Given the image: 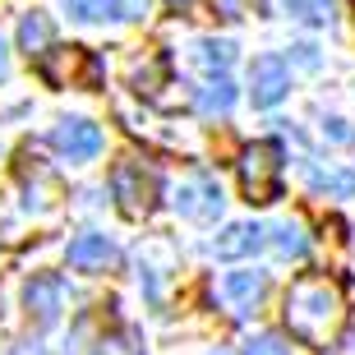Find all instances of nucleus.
<instances>
[{"instance_id": "1", "label": "nucleus", "mask_w": 355, "mask_h": 355, "mask_svg": "<svg viewBox=\"0 0 355 355\" xmlns=\"http://www.w3.org/2000/svg\"><path fill=\"white\" fill-rule=\"evenodd\" d=\"M282 318H286V332L300 346L328 351L346 332V295L328 272H304L291 282L286 300H282Z\"/></svg>"}, {"instance_id": "2", "label": "nucleus", "mask_w": 355, "mask_h": 355, "mask_svg": "<svg viewBox=\"0 0 355 355\" xmlns=\"http://www.w3.org/2000/svg\"><path fill=\"white\" fill-rule=\"evenodd\" d=\"M286 153L277 139H254L236 162V175H240V194L250 198V203H277L282 198V166H286Z\"/></svg>"}, {"instance_id": "3", "label": "nucleus", "mask_w": 355, "mask_h": 355, "mask_svg": "<svg viewBox=\"0 0 355 355\" xmlns=\"http://www.w3.org/2000/svg\"><path fill=\"white\" fill-rule=\"evenodd\" d=\"M111 194H116L125 217H134V222L153 217V208H157V198H162V175L139 157H120L111 166Z\"/></svg>"}, {"instance_id": "4", "label": "nucleus", "mask_w": 355, "mask_h": 355, "mask_svg": "<svg viewBox=\"0 0 355 355\" xmlns=\"http://www.w3.org/2000/svg\"><path fill=\"white\" fill-rule=\"evenodd\" d=\"M37 74L51 88H97L102 83V60L88 46H51L37 55Z\"/></svg>"}, {"instance_id": "5", "label": "nucleus", "mask_w": 355, "mask_h": 355, "mask_svg": "<svg viewBox=\"0 0 355 355\" xmlns=\"http://www.w3.org/2000/svg\"><path fill=\"white\" fill-rule=\"evenodd\" d=\"M291 92V69L282 55H259L250 69V97L254 106H277Z\"/></svg>"}, {"instance_id": "6", "label": "nucleus", "mask_w": 355, "mask_h": 355, "mask_svg": "<svg viewBox=\"0 0 355 355\" xmlns=\"http://www.w3.org/2000/svg\"><path fill=\"white\" fill-rule=\"evenodd\" d=\"M222 300L236 318L259 314V304L268 300V272H226L222 277Z\"/></svg>"}, {"instance_id": "7", "label": "nucleus", "mask_w": 355, "mask_h": 355, "mask_svg": "<svg viewBox=\"0 0 355 355\" xmlns=\"http://www.w3.org/2000/svg\"><path fill=\"white\" fill-rule=\"evenodd\" d=\"M222 189H217V180H208V175H194V180H184L180 189H175V208H180V217H189V222H212L217 212H222Z\"/></svg>"}, {"instance_id": "8", "label": "nucleus", "mask_w": 355, "mask_h": 355, "mask_svg": "<svg viewBox=\"0 0 355 355\" xmlns=\"http://www.w3.org/2000/svg\"><path fill=\"white\" fill-rule=\"evenodd\" d=\"M51 144L60 148V157L69 162H92L102 153V130L92 125V120H60L51 134Z\"/></svg>"}, {"instance_id": "9", "label": "nucleus", "mask_w": 355, "mask_h": 355, "mask_svg": "<svg viewBox=\"0 0 355 355\" xmlns=\"http://www.w3.org/2000/svg\"><path fill=\"white\" fill-rule=\"evenodd\" d=\"M24 304H28V318H37V328H51L60 318V277H33L24 291Z\"/></svg>"}, {"instance_id": "10", "label": "nucleus", "mask_w": 355, "mask_h": 355, "mask_svg": "<svg viewBox=\"0 0 355 355\" xmlns=\"http://www.w3.org/2000/svg\"><path fill=\"white\" fill-rule=\"evenodd\" d=\"M111 263H116V245L106 236H97V231H88V236H79L69 245V268H79V272H102Z\"/></svg>"}, {"instance_id": "11", "label": "nucleus", "mask_w": 355, "mask_h": 355, "mask_svg": "<svg viewBox=\"0 0 355 355\" xmlns=\"http://www.w3.org/2000/svg\"><path fill=\"white\" fill-rule=\"evenodd\" d=\"M259 250H263V226H254V222L226 226L222 236H217V245H212L217 259H250V254H259Z\"/></svg>"}, {"instance_id": "12", "label": "nucleus", "mask_w": 355, "mask_h": 355, "mask_svg": "<svg viewBox=\"0 0 355 355\" xmlns=\"http://www.w3.org/2000/svg\"><path fill=\"white\" fill-rule=\"evenodd\" d=\"M88 355H144V337L130 328V323H116L111 318V328L97 332V342L83 346Z\"/></svg>"}, {"instance_id": "13", "label": "nucleus", "mask_w": 355, "mask_h": 355, "mask_svg": "<svg viewBox=\"0 0 355 355\" xmlns=\"http://www.w3.org/2000/svg\"><path fill=\"white\" fill-rule=\"evenodd\" d=\"M65 14L79 19V24H116V19H130L125 14V0H65Z\"/></svg>"}, {"instance_id": "14", "label": "nucleus", "mask_w": 355, "mask_h": 355, "mask_svg": "<svg viewBox=\"0 0 355 355\" xmlns=\"http://www.w3.org/2000/svg\"><path fill=\"white\" fill-rule=\"evenodd\" d=\"M19 51H28V60L42 51H51V19L42 10L24 14V24H19Z\"/></svg>"}, {"instance_id": "15", "label": "nucleus", "mask_w": 355, "mask_h": 355, "mask_svg": "<svg viewBox=\"0 0 355 355\" xmlns=\"http://www.w3.org/2000/svg\"><path fill=\"white\" fill-rule=\"evenodd\" d=\"M236 106V83L226 79V74H212L203 88H198V111L203 116H226Z\"/></svg>"}, {"instance_id": "16", "label": "nucleus", "mask_w": 355, "mask_h": 355, "mask_svg": "<svg viewBox=\"0 0 355 355\" xmlns=\"http://www.w3.org/2000/svg\"><path fill=\"white\" fill-rule=\"evenodd\" d=\"M130 83L144 97H157V88L166 83V55H157V51H148L144 60H134V69H130Z\"/></svg>"}, {"instance_id": "17", "label": "nucleus", "mask_w": 355, "mask_h": 355, "mask_svg": "<svg viewBox=\"0 0 355 355\" xmlns=\"http://www.w3.org/2000/svg\"><path fill=\"white\" fill-rule=\"evenodd\" d=\"M194 60L208 69V74H226V69H231V60H236V46H231V42H198V46H194Z\"/></svg>"}, {"instance_id": "18", "label": "nucleus", "mask_w": 355, "mask_h": 355, "mask_svg": "<svg viewBox=\"0 0 355 355\" xmlns=\"http://www.w3.org/2000/svg\"><path fill=\"white\" fill-rule=\"evenodd\" d=\"M309 184H314V194L351 198L355 194V171H309Z\"/></svg>"}, {"instance_id": "19", "label": "nucleus", "mask_w": 355, "mask_h": 355, "mask_svg": "<svg viewBox=\"0 0 355 355\" xmlns=\"http://www.w3.org/2000/svg\"><path fill=\"white\" fill-rule=\"evenodd\" d=\"M272 236H277V254H282V259H304V254H309V236H304L300 222H282Z\"/></svg>"}, {"instance_id": "20", "label": "nucleus", "mask_w": 355, "mask_h": 355, "mask_svg": "<svg viewBox=\"0 0 355 355\" xmlns=\"http://www.w3.org/2000/svg\"><path fill=\"white\" fill-rule=\"evenodd\" d=\"M286 10H291V19H300V24H332V0H286Z\"/></svg>"}, {"instance_id": "21", "label": "nucleus", "mask_w": 355, "mask_h": 355, "mask_svg": "<svg viewBox=\"0 0 355 355\" xmlns=\"http://www.w3.org/2000/svg\"><path fill=\"white\" fill-rule=\"evenodd\" d=\"M245 355H291V351H286V342H282V337L263 332V337H254V342H245Z\"/></svg>"}, {"instance_id": "22", "label": "nucleus", "mask_w": 355, "mask_h": 355, "mask_svg": "<svg viewBox=\"0 0 355 355\" xmlns=\"http://www.w3.org/2000/svg\"><path fill=\"white\" fill-rule=\"evenodd\" d=\"M217 14L222 19H240V0H217Z\"/></svg>"}, {"instance_id": "23", "label": "nucleus", "mask_w": 355, "mask_h": 355, "mask_svg": "<svg viewBox=\"0 0 355 355\" xmlns=\"http://www.w3.org/2000/svg\"><path fill=\"white\" fill-rule=\"evenodd\" d=\"M166 5H171L175 14H184V10H189V5H194V0H166Z\"/></svg>"}, {"instance_id": "24", "label": "nucleus", "mask_w": 355, "mask_h": 355, "mask_svg": "<svg viewBox=\"0 0 355 355\" xmlns=\"http://www.w3.org/2000/svg\"><path fill=\"white\" fill-rule=\"evenodd\" d=\"M5 69H10V60H5V42H0V79H5Z\"/></svg>"}, {"instance_id": "25", "label": "nucleus", "mask_w": 355, "mask_h": 355, "mask_svg": "<svg viewBox=\"0 0 355 355\" xmlns=\"http://www.w3.org/2000/svg\"><path fill=\"white\" fill-rule=\"evenodd\" d=\"M217 355H222V351H217Z\"/></svg>"}]
</instances>
